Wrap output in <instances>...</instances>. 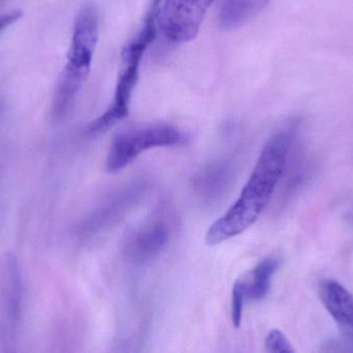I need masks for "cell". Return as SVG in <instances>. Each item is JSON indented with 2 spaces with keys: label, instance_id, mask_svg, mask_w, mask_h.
Returning a JSON list of instances; mask_svg holds the SVG:
<instances>
[{
  "label": "cell",
  "instance_id": "cell-10",
  "mask_svg": "<svg viewBox=\"0 0 353 353\" xmlns=\"http://www.w3.org/2000/svg\"><path fill=\"white\" fill-rule=\"evenodd\" d=\"M280 265L278 257L270 256L261 260L251 273L250 281H246L247 300H261L269 294L272 278Z\"/></svg>",
  "mask_w": 353,
  "mask_h": 353
},
{
  "label": "cell",
  "instance_id": "cell-8",
  "mask_svg": "<svg viewBox=\"0 0 353 353\" xmlns=\"http://www.w3.org/2000/svg\"><path fill=\"white\" fill-rule=\"evenodd\" d=\"M321 296L327 312L340 331L353 344V296L344 286L334 280L321 284Z\"/></svg>",
  "mask_w": 353,
  "mask_h": 353
},
{
  "label": "cell",
  "instance_id": "cell-6",
  "mask_svg": "<svg viewBox=\"0 0 353 353\" xmlns=\"http://www.w3.org/2000/svg\"><path fill=\"white\" fill-rule=\"evenodd\" d=\"M22 310V281L14 257L4 263L0 296V345H14Z\"/></svg>",
  "mask_w": 353,
  "mask_h": 353
},
{
  "label": "cell",
  "instance_id": "cell-12",
  "mask_svg": "<svg viewBox=\"0 0 353 353\" xmlns=\"http://www.w3.org/2000/svg\"><path fill=\"white\" fill-rule=\"evenodd\" d=\"M246 300V281L242 279L236 280L232 286V321L236 329H239L242 323L243 309Z\"/></svg>",
  "mask_w": 353,
  "mask_h": 353
},
{
  "label": "cell",
  "instance_id": "cell-1",
  "mask_svg": "<svg viewBox=\"0 0 353 353\" xmlns=\"http://www.w3.org/2000/svg\"><path fill=\"white\" fill-rule=\"evenodd\" d=\"M294 131L296 124H290L270 137L238 200L208 229V246L236 238L257 221L283 173Z\"/></svg>",
  "mask_w": 353,
  "mask_h": 353
},
{
  "label": "cell",
  "instance_id": "cell-11",
  "mask_svg": "<svg viewBox=\"0 0 353 353\" xmlns=\"http://www.w3.org/2000/svg\"><path fill=\"white\" fill-rule=\"evenodd\" d=\"M230 180V168L225 162H217L199 174L196 188L203 196L217 197L224 192Z\"/></svg>",
  "mask_w": 353,
  "mask_h": 353
},
{
  "label": "cell",
  "instance_id": "cell-9",
  "mask_svg": "<svg viewBox=\"0 0 353 353\" xmlns=\"http://www.w3.org/2000/svg\"><path fill=\"white\" fill-rule=\"evenodd\" d=\"M270 0H221L218 23L225 30L238 28L256 16Z\"/></svg>",
  "mask_w": 353,
  "mask_h": 353
},
{
  "label": "cell",
  "instance_id": "cell-4",
  "mask_svg": "<svg viewBox=\"0 0 353 353\" xmlns=\"http://www.w3.org/2000/svg\"><path fill=\"white\" fill-rule=\"evenodd\" d=\"M187 140V135L172 124H155L130 128L113 139L105 169L109 173H117L148 149L182 145Z\"/></svg>",
  "mask_w": 353,
  "mask_h": 353
},
{
  "label": "cell",
  "instance_id": "cell-7",
  "mask_svg": "<svg viewBox=\"0 0 353 353\" xmlns=\"http://www.w3.org/2000/svg\"><path fill=\"white\" fill-rule=\"evenodd\" d=\"M171 229L163 218H152L132 230L126 236L123 252L134 263H150L159 256L170 242Z\"/></svg>",
  "mask_w": 353,
  "mask_h": 353
},
{
  "label": "cell",
  "instance_id": "cell-2",
  "mask_svg": "<svg viewBox=\"0 0 353 353\" xmlns=\"http://www.w3.org/2000/svg\"><path fill=\"white\" fill-rule=\"evenodd\" d=\"M99 39V15L92 3L82 6L74 19L68 61L62 70L52 103V116L61 120L72 109L88 78Z\"/></svg>",
  "mask_w": 353,
  "mask_h": 353
},
{
  "label": "cell",
  "instance_id": "cell-13",
  "mask_svg": "<svg viewBox=\"0 0 353 353\" xmlns=\"http://www.w3.org/2000/svg\"><path fill=\"white\" fill-rule=\"evenodd\" d=\"M265 350L272 353L294 352L292 344L288 341L283 333L279 330H272L265 340Z\"/></svg>",
  "mask_w": 353,
  "mask_h": 353
},
{
  "label": "cell",
  "instance_id": "cell-14",
  "mask_svg": "<svg viewBox=\"0 0 353 353\" xmlns=\"http://www.w3.org/2000/svg\"><path fill=\"white\" fill-rule=\"evenodd\" d=\"M22 15L23 12L18 10L0 15V32L3 31L4 29L8 28L10 25L17 22L22 17Z\"/></svg>",
  "mask_w": 353,
  "mask_h": 353
},
{
  "label": "cell",
  "instance_id": "cell-5",
  "mask_svg": "<svg viewBox=\"0 0 353 353\" xmlns=\"http://www.w3.org/2000/svg\"><path fill=\"white\" fill-rule=\"evenodd\" d=\"M214 0H163L159 25L173 43H189L199 35Z\"/></svg>",
  "mask_w": 353,
  "mask_h": 353
},
{
  "label": "cell",
  "instance_id": "cell-3",
  "mask_svg": "<svg viewBox=\"0 0 353 353\" xmlns=\"http://www.w3.org/2000/svg\"><path fill=\"white\" fill-rule=\"evenodd\" d=\"M161 2L163 0H151L142 28L124 47L121 54V68L113 103L103 115L92 120L86 126L85 132L87 135L101 134L120 120L128 117L130 113V99L138 81L143 55L157 35Z\"/></svg>",
  "mask_w": 353,
  "mask_h": 353
}]
</instances>
